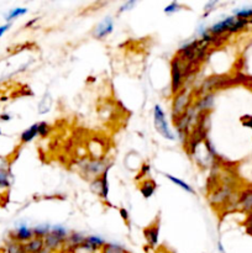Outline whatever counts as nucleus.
<instances>
[{
    "mask_svg": "<svg viewBox=\"0 0 252 253\" xmlns=\"http://www.w3.org/2000/svg\"><path fill=\"white\" fill-rule=\"evenodd\" d=\"M10 187V173L4 168H0V189Z\"/></svg>",
    "mask_w": 252,
    "mask_h": 253,
    "instance_id": "obj_19",
    "label": "nucleus"
},
{
    "mask_svg": "<svg viewBox=\"0 0 252 253\" xmlns=\"http://www.w3.org/2000/svg\"><path fill=\"white\" fill-rule=\"evenodd\" d=\"M183 77H184V72L180 66V58L175 57L172 61V91L174 94L179 93L183 83Z\"/></svg>",
    "mask_w": 252,
    "mask_h": 253,
    "instance_id": "obj_4",
    "label": "nucleus"
},
{
    "mask_svg": "<svg viewBox=\"0 0 252 253\" xmlns=\"http://www.w3.org/2000/svg\"><path fill=\"white\" fill-rule=\"evenodd\" d=\"M180 7V5L178 4V2L173 1L170 2L169 5H168L167 7H165V12H167V14H169V12H174V11H178V9Z\"/></svg>",
    "mask_w": 252,
    "mask_h": 253,
    "instance_id": "obj_25",
    "label": "nucleus"
},
{
    "mask_svg": "<svg viewBox=\"0 0 252 253\" xmlns=\"http://www.w3.org/2000/svg\"><path fill=\"white\" fill-rule=\"evenodd\" d=\"M114 29V21L111 17H105L100 24H98V26L95 27V31H94V36L96 39L101 40L104 37H106L108 35H110L113 32Z\"/></svg>",
    "mask_w": 252,
    "mask_h": 253,
    "instance_id": "obj_6",
    "label": "nucleus"
},
{
    "mask_svg": "<svg viewBox=\"0 0 252 253\" xmlns=\"http://www.w3.org/2000/svg\"><path fill=\"white\" fill-rule=\"evenodd\" d=\"M26 12H27V9H25V7H16V9L10 10V11L6 14V16H5V19H6V21H11V20L16 19V17L25 15Z\"/></svg>",
    "mask_w": 252,
    "mask_h": 253,
    "instance_id": "obj_20",
    "label": "nucleus"
},
{
    "mask_svg": "<svg viewBox=\"0 0 252 253\" xmlns=\"http://www.w3.org/2000/svg\"><path fill=\"white\" fill-rule=\"evenodd\" d=\"M9 29H10V24H5L2 25V26H0V37H1Z\"/></svg>",
    "mask_w": 252,
    "mask_h": 253,
    "instance_id": "obj_28",
    "label": "nucleus"
},
{
    "mask_svg": "<svg viewBox=\"0 0 252 253\" xmlns=\"http://www.w3.org/2000/svg\"><path fill=\"white\" fill-rule=\"evenodd\" d=\"M37 125H39V135L41 136V137H44V136H47V133L49 132V126L47 125L44 121H42V123H39Z\"/></svg>",
    "mask_w": 252,
    "mask_h": 253,
    "instance_id": "obj_23",
    "label": "nucleus"
},
{
    "mask_svg": "<svg viewBox=\"0 0 252 253\" xmlns=\"http://www.w3.org/2000/svg\"><path fill=\"white\" fill-rule=\"evenodd\" d=\"M136 2L135 1H127V2H125V4L123 5V6L120 7V12H123V11H126V10H130L131 7L133 6V5H135Z\"/></svg>",
    "mask_w": 252,
    "mask_h": 253,
    "instance_id": "obj_27",
    "label": "nucleus"
},
{
    "mask_svg": "<svg viewBox=\"0 0 252 253\" xmlns=\"http://www.w3.org/2000/svg\"><path fill=\"white\" fill-rule=\"evenodd\" d=\"M0 119H1L2 121H9L10 115H7V114H2V115H0Z\"/></svg>",
    "mask_w": 252,
    "mask_h": 253,
    "instance_id": "obj_30",
    "label": "nucleus"
},
{
    "mask_svg": "<svg viewBox=\"0 0 252 253\" xmlns=\"http://www.w3.org/2000/svg\"><path fill=\"white\" fill-rule=\"evenodd\" d=\"M25 251L27 253H41L44 249L43 239H39V237H34L30 240L29 242L24 244Z\"/></svg>",
    "mask_w": 252,
    "mask_h": 253,
    "instance_id": "obj_8",
    "label": "nucleus"
},
{
    "mask_svg": "<svg viewBox=\"0 0 252 253\" xmlns=\"http://www.w3.org/2000/svg\"><path fill=\"white\" fill-rule=\"evenodd\" d=\"M246 227H247V231H249V234L252 235V211H250L249 217H247V220H246Z\"/></svg>",
    "mask_w": 252,
    "mask_h": 253,
    "instance_id": "obj_26",
    "label": "nucleus"
},
{
    "mask_svg": "<svg viewBox=\"0 0 252 253\" xmlns=\"http://www.w3.org/2000/svg\"><path fill=\"white\" fill-rule=\"evenodd\" d=\"M32 232H34V237L44 239L51 232V227H49V225H40V226L34 227Z\"/></svg>",
    "mask_w": 252,
    "mask_h": 253,
    "instance_id": "obj_16",
    "label": "nucleus"
},
{
    "mask_svg": "<svg viewBox=\"0 0 252 253\" xmlns=\"http://www.w3.org/2000/svg\"><path fill=\"white\" fill-rule=\"evenodd\" d=\"M109 169H110V166H109V167L104 170L103 174H101V178H100V180H101L100 197L103 198L104 200H108V197H109V182H108Z\"/></svg>",
    "mask_w": 252,
    "mask_h": 253,
    "instance_id": "obj_13",
    "label": "nucleus"
},
{
    "mask_svg": "<svg viewBox=\"0 0 252 253\" xmlns=\"http://www.w3.org/2000/svg\"><path fill=\"white\" fill-rule=\"evenodd\" d=\"M84 241H85V237H84L83 235L73 232V234L68 236L66 244L68 245V249L71 250V251H77V250L84 244Z\"/></svg>",
    "mask_w": 252,
    "mask_h": 253,
    "instance_id": "obj_9",
    "label": "nucleus"
},
{
    "mask_svg": "<svg viewBox=\"0 0 252 253\" xmlns=\"http://www.w3.org/2000/svg\"><path fill=\"white\" fill-rule=\"evenodd\" d=\"M168 253H174V252H168Z\"/></svg>",
    "mask_w": 252,
    "mask_h": 253,
    "instance_id": "obj_32",
    "label": "nucleus"
},
{
    "mask_svg": "<svg viewBox=\"0 0 252 253\" xmlns=\"http://www.w3.org/2000/svg\"><path fill=\"white\" fill-rule=\"evenodd\" d=\"M90 188L94 190V192H98V194H100V193H101V180H100V178H96V179H94L93 183H91Z\"/></svg>",
    "mask_w": 252,
    "mask_h": 253,
    "instance_id": "obj_24",
    "label": "nucleus"
},
{
    "mask_svg": "<svg viewBox=\"0 0 252 253\" xmlns=\"http://www.w3.org/2000/svg\"><path fill=\"white\" fill-rule=\"evenodd\" d=\"M86 170L93 175L99 174V173L103 170V163L99 162V161H93V162H90L88 166H86Z\"/></svg>",
    "mask_w": 252,
    "mask_h": 253,
    "instance_id": "obj_21",
    "label": "nucleus"
},
{
    "mask_svg": "<svg viewBox=\"0 0 252 253\" xmlns=\"http://www.w3.org/2000/svg\"><path fill=\"white\" fill-rule=\"evenodd\" d=\"M166 177L168 178V179L170 180V182L172 183H174L175 185H178V187H180L182 188L183 190H185V192H188V193H192V194H194V189H193L192 187H190L189 184H187V183L185 182H183V180H180V179H178V178H175V177H173V175H170V174H166Z\"/></svg>",
    "mask_w": 252,
    "mask_h": 253,
    "instance_id": "obj_17",
    "label": "nucleus"
},
{
    "mask_svg": "<svg viewBox=\"0 0 252 253\" xmlns=\"http://www.w3.org/2000/svg\"><path fill=\"white\" fill-rule=\"evenodd\" d=\"M156 188H157V184H156L152 179H147L142 185H141V194L143 195V198L148 199V198H151L153 195Z\"/></svg>",
    "mask_w": 252,
    "mask_h": 253,
    "instance_id": "obj_12",
    "label": "nucleus"
},
{
    "mask_svg": "<svg viewBox=\"0 0 252 253\" xmlns=\"http://www.w3.org/2000/svg\"><path fill=\"white\" fill-rule=\"evenodd\" d=\"M120 214L123 215V219L124 220H127L128 219V214H127V211H125V209H121L120 210Z\"/></svg>",
    "mask_w": 252,
    "mask_h": 253,
    "instance_id": "obj_29",
    "label": "nucleus"
},
{
    "mask_svg": "<svg viewBox=\"0 0 252 253\" xmlns=\"http://www.w3.org/2000/svg\"><path fill=\"white\" fill-rule=\"evenodd\" d=\"M143 235H145L146 241L148 242L151 247H156L158 244V235H160V221H157V224H153L151 226L146 227L143 230Z\"/></svg>",
    "mask_w": 252,
    "mask_h": 253,
    "instance_id": "obj_7",
    "label": "nucleus"
},
{
    "mask_svg": "<svg viewBox=\"0 0 252 253\" xmlns=\"http://www.w3.org/2000/svg\"><path fill=\"white\" fill-rule=\"evenodd\" d=\"M101 253H128V252L126 251L123 246H120V245L110 242V244H105V246L101 249Z\"/></svg>",
    "mask_w": 252,
    "mask_h": 253,
    "instance_id": "obj_15",
    "label": "nucleus"
},
{
    "mask_svg": "<svg viewBox=\"0 0 252 253\" xmlns=\"http://www.w3.org/2000/svg\"><path fill=\"white\" fill-rule=\"evenodd\" d=\"M37 135H39V125H37V124H35V125L30 126L27 130H25L24 132L21 133V137H20V140H21L22 143H27V142H30V141L34 140Z\"/></svg>",
    "mask_w": 252,
    "mask_h": 253,
    "instance_id": "obj_11",
    "label": "nucleus"
},
{
    "mask_svg": "<svg viewBox=\"0 0 252 253\" xmlns=\"http://www.w3.org/2000/svg\"><path fill=\"white\" fill-rule=\"evenodd\" d=\"M51 234L54 235V236H56L58 240H61L63 244H66L67 239H68V236H69L68 231H67L63 226H57V225L56 226L51 227Z\"/></svg>",
    "mask_w": 252,
    "mask_h": 253,
    "instance_id": "obj_14",
    "label": "nucleus"
},
{
    "mask_svg": "<svg viewBox=\"0 0 252 253\" xmlns=\"http://www.w3.org/2000/svg\"><path fill=\"white\" fill-rule=\"evenodd\" d=\"M212 104V94H205L200 101L198 103L197 110H207V109H210Z\"/></svg>",
    "mask_w": 252,
    "mask_h": 253,
    "instance_id": "obj_18",
    "label": "nucleus"
},
{
    "mask_svg": "<svg viewBox=\"0 0 252 253\" xmlns=\"http://www.w3.org/2000/svg\"><path fill=\"white\" fill-rule=\"evenodd\" d=\"M153 119H155L156 130L163 137L167 138V140H174V135H173V132L168 127L167 121H166V115L160 105H155V108H153Z\"/></svg>",
    "mask_w": 252,
    "mask_h": 253,
    "instance_id": "obj_2",
    "label": "nucleus"
},
{
    "mask_svg": "<svg viewBox=\"0 0 252 253\" xmlns=\"http://www.w3.org/2000/svg\"><path fill=\"white\" fill-rule=\"evenodd\" d=\"M247 25H249V20L231 16L217 22V24L212 25L209 29V32L211 35H214V36H221V35L226 34V32L234 34V32L241 31Z\"/></svg>",
    "mask_w": 252,
    "mask_h": 253,
    "instance_id": "obj_1",
    "label": "nucleus"
},
{
    "mask_svg": "<svg viewBox=\"0 0 252 253\" xmlns=\"http://www.w3.org/2000/svg\"><path fill=\"white\" fill-rule=\"evenodd\" d=\"M234 16L239 17V19L250 20L252 17V9H241L234 11Z\"/></svg>",
    "mask_w": 252,
    "mask_h": 253,
    "instance_id": "obj_22",
    "label": "nucleus"
},
{
    "mask_svg": "<svg viewBox=\"0 0 252 253\" xmlns=\"http://www.w3.org/2000/svg\"><path fill=\"white\" fill-rule=\"evenodd\" d=\"M0 135H1V130H0Z\"/></svg>",
    "mask_w": 252,
    "mask_h": 253,
    "instance_id": "obj_31",
    "label": "nucleus"
},
{
    "mask_svg": "<svg viewBox=\"0 0 252 253\" xmlns=\"http://www.w3.org/2000/svg\"><path fill=\"white\" fill-rule=\"evenodd\" d=\"M239 205L245 211H252V189L245 190L239 198Z\"/></svg>",
    "mask_w": 252,
    "mask_h": 253,
    "instance_id": "obj_10",
    "label": "nucleus"
},
{
    "mask_svg": "<svg viewBox=\"0 0 252 253\" xmlns=\"http://www.w3.org/2000/svg\"><path fill=\"white\" fill-rule=\"evenodd\" d=\"M34 239V232H32V229L27 227L26 225L22 224L20 226H17L15 229V231L11 234V240L12 241H16L19 244H26L30 240Z\"/></svg>",
    "mask_w": 252,
    "mask_h": 253,
    "instance_id": "obj_5",
    "label": "nucleus"
},
{
    "mask_svg": "<svg viewBox=\"0 0 252 253\" xmlns=\"http://www.w3.org/2000/svg\"><path fill=\"white\" fill-rule=\"evenodd\" d=\"M189 101V89H187L185 91H179L177 94V96L174 98V101H173V116L174 118H179L182 114H184L185 110L188 109Z\"/></svg>",
    "mask_w": 252,
    "mask_h": 253,
    "instance_id": "obj_3",
    "label": "nucleus"
}]
</instances>
